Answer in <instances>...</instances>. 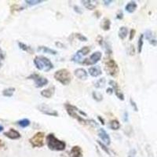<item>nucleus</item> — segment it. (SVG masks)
<instances>
[{
    "mask_svg": "<svg viewBox=\"0 0 157 157\" xmlns=\"http://www.w3.org/2000/svg\"><path fill=\"white\" fill-rule=\"evenodd\" d=\"M47 147L52 151H64L66 148L65 141L57 138L53 133H49L46 138Z\"/></svg>",
    "mask_w": 157,
    "mask_h": 157,
    "instance_id": "obj_1",
    "label": "nucleus"
},
{
    "mask_svg": "<svg viewBox=\"0 0 157 157\" xmlns=\"http://www.w3.org/2000/svg\"><path fill=\"white\" fill-rule=\"evenodd\" d=\"M33 62L35 68L39 71H44L46 72H48L53 68V65L50 59L42 55L36 56L34 58Z\"/></svg>",
    "mask_w": 157,
    "mask_h": 157,
    "instance_id": "obj_2",
    "label": "nucleus"
},
{
    "mask_svg": "<svg viewBox=\"0 0 157 157\" xmlns=\"http://www.w3.org/2000/svg\"><path fill=\"white\" fill-rule=\"evenodd\" d=\"M53 78L64 86H68L72 80V75L67 68H61L55 72Z\"/></svg>",
    "mask_w": 157,
    "mask_h": 157,
    "instance_id": "obj_3",
    "label": "nucleus"
},
{
    "mask_svg": "<svg viewBox=\"0 0 157 157\" xmlns=\"http://www.w3.org/2000/svg\"><path fill=\"white\" fill-rule=\"evenodd\" d=\"M104 65H105V70L108 75H109L113 78L117 77L119 73V68L115 60H113L111 58H106L104 61Z\"/></svg>",
    "mask_w": 157,
    "mask_h": 157,
    "instance_id": "obj_4",
    "label": "nucleus"
},
{
    "mask_svg": "<svg viewBox=\"0 0 157 157\" xmlns=\"http://www.w3.org/2000/svg\"><path fill=\"white\" fill-rule=\"evenodd\" d=\"M64 105H65L66 112H67V113H68L69 116L73 118V119H76V120H78V122L82 123V124H85V125L88 124V120H87V119H83V118L80 116L78 114H77V113H78L80 109H78L76 106L71 105V104H68V103H65Z\"/></svg>",
    "mask_w": 157,
    "mask_h": 157,
    "instance_id": "obj_5",
    "label": "nucleus"
},
{
    "mask_svg": "<svg viewBox=\"0 0 157 157\" xmlns=\"http://www.w3.org/2000/svg\"><path fill=\"white\" fill-rule=\"evenodd\" d=\"M45 133L44 132H37L35 134L29 139V142L31 146L34 148H41L44 145Z\"/></svg>",
    "mask_w": 157,
    "mask_h": 157,
    "instance_id": "obj_6",
    "label": "nucleus"
},
{
    "mask_svg": "<svg viewBox=\"0 0 157 157\" xmlns=\"http://www.w3.org/2000/svg\"><path fill=\"white\" fill-rule=\"evenodd\" d=\"M28 79H31L34 80L35 86L36 88H42L43 86L49 83V80L47 78H45L43 76H40L37 73H32L30 76L27 77Z\"/></svg>",
    "mask_w": 157,
    "mask_h": 157,
    "instance_id": "obj_7",
    "label": "nucleus"
},
{
    "mask_svg": "<svg viewBox=\"0 0 157 157\" xmlns=\"http://www.w3.org/2000/svg\"><path fill=\"white\" fill-rule=\"evenodd\" d=\"M90 52V47H82L80 50H78L75 54L72 56V58H71V60L77 64H82L83 57H85L87 54H89Z\"/></svg>",
    "mask_w": 157,
    "mask_h": 157,
    "instance_id": "obj_8",
    "label": "nucleus"
},
{
    "mask_svg": "<svg viewBox=\"0 0 157 157\" xmlns=\"http://www.w3.org/2000/svg\"><path fill=\"white\" fill-rule=\"evenodd\" d=\"M102 58V53L101 51H96V52L93 53L90 57L88 58H86L83 60L82 62V65H96L98 61H100V60Z\"/></svg>",
    "mask_w": 157,
    "mask_h": 157,
    "instance_id": "obj_9",
    "label": "nucleus"
},
{
    "mask_svg": "<svg viewBox=\"0 0 157 157\" xmlns=\"http://www.w3.org/2000/svg\"><path fill=\"white\" fill-rule=\"evenodd\" d=\"M108 83L113 89V91L115 93V95L116 96V97H118V99L120 100V101H124L125 100V96H124L123 91L121 90L119 85L116 82L114 81V80H112V79L108 81Z\"/></svg>",
    "mask_w": 157,
    "mask_h": 157,
    "instance_id": "obj_10",
    "label": "nucleus"
},
{
    "mask_svg": "<svg viewBox=\"0 0 157 157\" xmlns=\"http://www.w3.org/2000/svg\"><path fill=\"white\" fill-rule=\"evenodd\" d=\"M38 109L39 110V112H41L43 113L44 115H50V116H54V117H58L59 114L56 111V110L53 109L49 106V105H45V104H41L38 106Z\"/></svg>",
    "mask_w": 157,
    "mask_h": 157,
    "instance_id": "obj_11",
    "label": "nucleus"
},
{
    "mask_svg": "<svg viewBox=\"0 0 157 157\" xmlns=\"http://www.w3.org/2000/svg\"><path fill=\"white\" fill-rule=\"evenodd\" d=\"M97 135L99 137V138L101 140L102 142L105 143L106 145H109L111 144V138L105 129L99 128L98 132H97Z\"/></svg>",
    "mask_w": 157,
    "mask_h": 157,
    "instance_id": "obj_12",
    "label": "nucleus"
},
{
    "mask_svg": "<svg viewBox=\"0 0 157 157\" xmlns=\"http://www.w3.org/2000/svg\"><path fill=\"white\" fill-rule=\"evenodd\" d=\"M74 75L81 80H86L88 78V72H86V69L83 68H78L76 69L74 71Z\"/></svg>",
    "mask_w": 157,
    "mask_h": 157,
    "instance_id": "obj_13",
    "label": "nucleus"
},
{
    "mask_svg": "<svg viewBox=\"0 0 157 157\" xmlns=\"http://www.w3.org/2000/svg\"><path fill=\"white\" fill-rule=\"evenodd\" d=\"M4 135L8 138L11 139V140H17V139L21 138V133H19L17 131L14 130V129H10V131L5 132Z\"/></svg>",
    "mask_w": 157,
    "mask_h": 157,
    "instance_id": "obj_14",
    "label": "nucleus"
},
{
    "mask_svg": "<svg viewBox=\"0 0 157 157\" xmlns=\"http://www.w3.org/2000/svg\"><path fill=\"white\" fill-rule=\"evenodd\" d=\"M55 93V86H51L50 87H48L47 89L42 90L40 94L41 96H42L43 97H46V98H51V97L53 96V94Z\"/></svg>",
    "mask_w": 157,
    "mask_h": 157,
    "instance_id": "obj_15",
    "label": "nucleus"
},
{
    "mask_svg": "<svg viewBox=\"0 0 157 157\" xmlns=\"http://www.w3.org/2000/svg\"><path fill=\"white\" fill-rule=\"evenodd\" d=\"M88 72H89L88 73H89L92 77H95V78L98 77V76H100L102 74L101 68L98 65L92 66V67H90V68L88 69Z\"/></svg>",
    "mask_w": 157,
    "mask_h": 157,
    "instance_id": "obj_16",
    "label": "nucleus"
},
{
    "mask_svg": "<svg viewBox=\"0 0 157 157\" xmlns=\"http://www.w3.org/2000/svg\"><path fill=\"white\" fill-rule=\"evenodd\" d=\"M82 4L84 6V7L86 8L89 10H94L97 6V1H92V0H82Z\"/></svg>",
    "mask_w": 157,
    "mask_h": 157,
    "instance_id": "obj_17",
    "label": "nucleus"
},
{
    "mask_svg": "<svg viewBox=\"0 0 157 157\" xmlns=\"http://www.w3.org/2000/svg\"><path fill=\"white\" fill-rule=\"evenodd\" d=\"M70 157H83V149L79 146H73L70 151Z\"/></svg>",
    "mask_w": 157,
    "mask_h": 157,
    "instance_id": "obj_18",
    "label": "nucleus"
},
{
    "mask_svg": "<svg viewBox=\"0 0 157 157\" xmlns=\"http://www.w3.org/2000/svg\"><path fill=\"white\" fill-rule=\"evenodd\" d=\"M37 51H38V52H42L45 53H48V54H52V55L58 54L57 50L50 49V47H45V46H40V47H38V48H37Z\"/></svg>",
    "mask_w": 157,
    "mask_h": 157,
    "instance_id": "obj_19",
    "label": "nucleus"
},
{
    "mask_svg": "<svg viewBox=\"0 0 157 157\" xmlns=\"http://www.w3.org/2000/svg\"><path fill=\"white\" fill-rule=\"evenodd\" d=\"M138 8V4L134 1H131L125 6V10L129 13H133Z\"/></svg>",
    "mask_w": 157,
    "mask_h": 157,
    "instance_id": "obj_20",
    "label": "nucleus"
},
{
    "mask_svg": "<svg viewBox=\"0 0 157 157\" xmlns=\"http://www.w3.org/2000/svg\"><path fill=\"white\" fill-rule=\"evenodd\" d=\"M129 33L128 28L126 26H122L119 28V31H118V36L120 39L122 40H124V39L127 37Z\"/></svg>",
    "mask_w": 157,
    "mask_h": 157,
    "instance_id": "obj_21",
    "label": "nucleus"
},
{
    "mask_svg": "<svg viewBox=\"0 0 157 157\" xmlns=\"http://www.w3.org/2000/svg\"><path fill=\"white\" fill-rule=\"evenodd\" d=\"M101 27L104 31H108V30H110V28H111V21L107 17L103 18L101 24Z\"/></svg>",
    "mask_w": 157,
    "mask_h": 157,
    "instance_id": "obj_22",
    "label": "nucleus"
},
{
    "mask_svg": "<svg viewBox=\"0 0 157 157\" xmlns=\"http://www.w3.org/2000/svg\"><path fill=\"white\" fill-rule=\"evenodd\" d=\"M18 47L20 49H21V50H24V51H25V52L28 53L30 54H32V53H34V50H33V49H32L30 46L24 44L23 42H18Z\"/></svg>",
    "mask_w": 157,
    "mask_h": 157,
    "instance_id": "obj_23",
    "label": "nucleus"
},
{
    "mask_svg": "<svg viewBox=\"0 0 157 157\" xmlns=\"http://www.w3.org/2000/svg\"><path fill=\"white\" fill-rule=\"evenodd\" d=\"M110 129H112L113 131H118L120 128V123L117 119H113L109 122L108 124Z\"/></svg>",
    "mask_w": 157,
    "mask_h": 157,
    "instance_id": "obj_24",
    "label": "nucleus"
},
{
    "mask_svg": "<svg viewBox=\"0 0 157 157\" xmlns=\"http://www.w3.org/2000/svg\"><path fill=\"white\" fill-rule=\"evenodd\" d=\"M105 83H106V79L103 77L97 79V81L94 83V87H96L97 89H101L103 87H105Z\"/></svg>",
    "mask_w": 157,
    "mask_h": 157,
    "instance_id": "obj_25",
    "label": "nucleus"
},
{
    "mask_svg": "<svg viewBox=\"0 0 157 157\" xmlns=\"http://www.w3.org/2000/svg\"><path fill=\"white\" fill-rule=\"evenodd\" d=\"M144 34H141L139 36L138 42V53H141L142 51V48H143V45H144Z\"/></svg>",
    "mask_w": 157,
    "mask_h": 157,
    "instance_id": "obj_26",
    "label": "nucleus"
},
{
    "mask_svg": "<svg viewBox=\"0 0 157 157\" xmlns=\"http://www.w3.org/2000/svg\"><path fill=\"white\" fill-rule=\"evenodd\" d=\"M15 91V88L14 87H9L7 89H5L3 91V95L5 97H11L13 96V93Z\"/></svg>",
    "mask_w": 157,
    "mask_h": 157,
    "instance_id": "obj_27",
    "label": "nucleus"
},
{
    "mask_svg": "<svg viewBox=\"0 0 157 157\" xmlns=\"http://www.w3.org/2000/svg\"><path fill=\"white\" fill-rule=\"evenodd\" d=\"M92 97L94 101H96L97 102H101L103 100V95L101 93L97 91H93L92 93Z\"/></svg>",
    "mask_w": 157,
    "mask_h": 157,
    "instance_id": "obj_28",
    "label": "nucleus"
},
{
    "mask_svg": "<svg viewBox=\"0 0 157 157\" xmlns=\"http://www.w3.org/2000/svg\"><path fill=\"white\" fill-rule=\"evenodd\" d=\"M30 123H31V122H30L28 119H23L17 122V124L22 128H25L27 126H28L30 125Z\"/></svg>",
    "mask_w": 157,
    "mask_h": 157,
    "instance_id": "obj_29",
    "label": "nucleus"
},
{
    "mask_svg": "<svg viewBox=\"0 0 157 157\" xmlns=\"http://www.w3.org/2000/svg\"><path fill=\"white\" fill-rule=\"evenodd\" d=\"M97 141V144H98V145L101 148L102 150H103L105 153H107L108 155H110L109 149H108V148L107 145H106L105 143H103L101 141H99V140H97V141Z\"/></svg>",
    "mask_w": 157,
    "mask_h": 157,
    "instance_id": "obj_30",
    "label": "nucleus"
},
{
    "mask_svg": "<svg viewBox=\"0 0 157 157\" xmlns=\"http://www.w3.org/2000/svg\"><path fill=\"white\" fill-rule=\"evenodd\" d=\"M75 37H76L77 39H78L80 42H87V41H88L87 37H86L85 35L81 34V33H76V34H75Z\"/></svg>",
    "mask_w": 157,
    "mask_h": 157,
    "instance_id": "obj_31",
    "label": "nucleus"
},
{
    "mask_svg": "<svg viewBox=\"0 0 157 157\" xmlns=\"http://www.w3.org/2000/svg\"><path fill=\"white\" fill-rule=\"evenodd\" d=\"M43 0H25V3L29 6H35L39 3H42Z\"/></svg>",
    "mask_w": 157,
    "mask_h": 157,
    "instance_id": "obj_32",
    "label": "nucleus"
},
{
    "mask_svg": "<svg viewBox=\"0 0 157 157\" xmlns=\"http://www.w3.org/2000/svg\"><path fill=\"white\" fill-rule=\"evenodd\" d=\"M144 36L148 41H149V40H151V39L154 38V37H153V34H152V31H151V30H149V29L145 31V32H144Z\"/></svg>",
    "mask_w": 157,
    "mask_h": 157,
    "instance_id": "obj_33",
    "label": "nucleus"
},
{
    "mask_svg": "<svg viewBox=\"0 0 157 157\" xmlns=\"http://www.w3.org/2000/svg\"><path fill=\"white\" fill-rule=\"evenodd\" d=\"M87 120H88L87 125H90L92 127H99V124L94 119H87Z\"/></svg>",
    "mask_w": 157,
    "mask_h": 157,
    "instance_id": "obj_34",
    "label": "nucleus"
},
{
    "mask_svg": "<svg viewBox=\"0 0 157 157\" xmlns=\"http://www.w3.org/2000/svg\"><path fill=\"white\" fill-rule=\"evenodd\" d=\"M130 104H131V107L133 108V109L135 111V112H138V105H137L136 102L134 101L132 98H130Z\"/></svg>",
    "mask_w": 157,
    "mask_h": 157,
    "instance_id": "obj_35",
    "label": "nucleus"
},
{
    "mask_svg": "<svg viewBox=\"0 0 157 157\" xmlns=\"http://www.w3.org/2000/svg\"><path fill=\"white\" fill-rule=\"evenodd\" d=\"M6 58L5 53L3 52V50L0 48V67H2L3 65V61Z\"/></svg>",
    "mask_w": 157,
    "mask_h": 157,
    "instance_id": "obj_36",
    "label": "nucleus"
},
{
    "mask_svg": "<svg viewBox=\"0 0 157 157\" xmlns=\"http://www.w3.org/2000/svg\"><path fill=\"white\" fill-rule=\"evenodd\" d=\"M97 42L98 43V44L101 46V47H103V46H104V43H105V42H104V38L101 36V35H98V36L97 37Z\"/></svg>",
    "mask_w": 157,
    "mask_h": 157,
    "instance_id": "obj_37",
    "label": "nucleus"
},
{
    "mask_svg": "<svg viewBox=\"0 0 157 157\" xmlns=\"http://www.w3.org/2000/svg\"><path fill=\"white\" fill-rule=\"evenodd\" d=\"M135 34H136V30L135 29H131V31H130V35H129V40L130 41L133 40V39L135 36Z\"/></svg>",
    "mask_w": 157,
    "mask_h": 157,
    "instance_id": "obj_38",
    "label": "nucleus"
},
{
    "mask_svg": "<svg viewBox=\"0 0 157 157\" xmlns=\"http://www.w3.org/2000/svg\"><path fill=\"white\" fill-rule=\"evenodd\" d=\"M73 9H74V11H75L76 13H78V14H82V13H83L82 9L79 7V6H76V5L74 6Z\"/></svg>",
    "mask_w": 157,
    "mask_h": 157,
    "instance_id": "obj_39",
    "label": "nucleus"
},
{
    "mask_svg": "<svg viewBox=\"0 0 157 157\" xmlns=\"http://www.w3.org/2000/svg\"><path fill=\"white\" fill-rule=\"evenodd\" d=\"M123 18V12L122 10H119L116 13V19L122 20Z\"/></svg>",
    "mask_w": 157,
    "mask_h": 157,
    "instance_id": "obj_40",
    "label": "nucleus"
},
{
    "mask_svg": "<svg viewBox=\"0 0 157 157\" xmlns=\"http://www.w3.org/2000/svg\"><path fill=\"white\" fill-rule=\"evenodd\" d=\"M149 43L152 45V46H153V47H156L157 46V39H155V38L152 39L151 40H149Z\"/></svg>",
    "mask_w": 157,
    "mask_h": 157,
    "instance_id": "obj_41",
    "label": "nucleus"
},
{
    "mask_svg": "<svg viewBox=\"0 0 157 157\" xmlns=\"http://www.w3.org/2000/svg\"><path fill=\"white\" fill-rule=\"evenodd\" d=\"M123 119V121L125 122V123L128 122V113H127V112H124Z\"/></svg>",
    "mask_w": 157,
    "mask_h": 157,
    "instance_id": "obj_42",
    "label": "nucleus"
},
{
    "mask_svg": "<svg viewBox=\"0 0 157 157\" xmlns=\"http://www.w3.org/2000/svg\"><path fill=\"white\" fill-rule=\"evenodd\" d=\"M106 93H107L108 94H109V95H112V94L114 93V91H113V89L112 87H108V88L106 89Z\"/></svg>",
    "mask_w": 157,
    "mask_h": 157,
    "instance_id": "obj_43",
    "label": "nucleus"
},
{
    "mask_svg": "<svg viewBox=\"0 0 157 157\" xmlns=\"http://www.w3.org/2000/svg\"><path fill=\"white\" fill-rule=\"evenodd\" d=\"M103 3H104V5L105 6H109L111 3H113V0H104Z\"/></svg>",
    "mask_w": 157,
    "mask_h": 157,
    "instance_id": "obj_44",
    "label": "nucleus"
},
{
    "mask_svg": "<svg viewBox=\"0 0 157 157\" xmlns=\"http://www.w3.org/2000/svg\"><path fill=\"white\" fill-rule=\"evenodd\" d=\"M97 119H98V120H99L100 122H101V123L102 125H105V119H103V118H102L101 116L98 115V116H97Z\"/></svg>",
    "mask_w": 157,
    "mask_h": 157,
    "instance_id": "obj_45",
    "label": "nucleus"
},
{
    "mask_svg": "<svg viewBox=\"0 0 157 157\" xmlns=\"http://www.w3.org/2000/svg\"><path fill=\"white\" fill-rule=\"evenodd\" d=\"M55 45H56L57 47H60V48H65V46H64V45L60 42H55Z\"/></svg>",
    "mask_w": 157,
    "mask_h": 157,
    "instance_id": "obj_46",
    "label": "nucleus"
},
{
    "mask_svg": "<svg viewBox=\"0 0 157 157\" xmlns=\"http://www.w3.org/2000/svg\"><path fill=\"white\" fill-rule=\"evenodd\" d=\"M3 145H4V144H3V141H1V140H0V147H3Z\"/></svg>",
    "mask_w": 157,
    "mask_h": 157,
    "instance_id": "obj_47",
    "label": "nucleus"
},
{
    "mask_svg": "<svg viewBox=\"0 0 157 157\" xmlns=\"http://www.w3.org/2000/svg\"><path fill=\"white\" fill-rule=\"evenodd\" d=\"M3 126H0V132H1V131H3Z\"/></svg>",
    "mask_w": 157,
    "mask_h": 157,
    "instance_id": "obj_48",
    "label": "nucleus"
}]
</instances>
